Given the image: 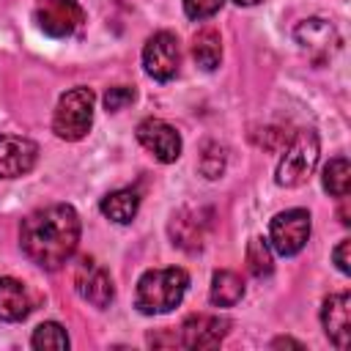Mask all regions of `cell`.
Returning a JSON list of instances; mask_svg holds the SVG:
<instances>
[{"instance_id":"cell-8","label":"cell","mask_w":351,"mask_h":351,"mask_svg":"<svg viewBox=\"0 0 351 351\" xmlns=\"http://www.w3.org/2000/svg\"><path fill=\"white\" fill-rule=\"evenodd\" d=\"M74 288H77L80 299L96 310H107L115 299V285H112L110 271L88 255L80 258V263L74 269Z\"/></svg>"},{"instance_id":"cell-3","label":"cell","mask_w":351,"mask_h":351,"mask_svg":"<svg viewBox=\"0 0 351 351\" xmlns=\"http://www.w3.org/2000/svg\"><path fill=\"white\" fill-rule=\"evenodd\" d=\"M93 104H96V96L90 88L80 85V88L66 90L55 104L52 132L66 143H77V140L88 137V132L93 126Z\"/></svg>"},{"instance_id":"cell-25","label":"cell","mask_w":351,"mask_h":351,"mask_svg":"<svg viewBox=\"0 0 351 351\" xmlns=\"http://www.w3.org/2000/svg\"><path fill=\"white\" fill-rule=\"evenodd\" d=\"M332 263L337 266L340 274H351V239H343L332 250Z\"/></svg>"},{"instance_id":"cell-5","label":"cell","mask_w":351,"mask_h":351,"mask_svg":"<svg viewBox=\"0 0 351 351\" xmlns=\"http://www.w3.org/2000/svg\"><path fill=\"white\" fill-rule=\"evenodd\" d=\"M310 228H313V219H310L307 208H285L271 217L266 241H269L271 252L291 258L304 250V244L310 239Z\"/></svg>"},{"instance_id":"cell-13","label":"cell","mask_w":351,"mask_h":351,"mask_svg":"<svg viewBox=\"0 0 351 351\" xmlns=\"http://www.w3.org/2000/svg\"><path fill=\"white\" fill-rule=\"evenodd\" d=\"M321 326L337 351L348 348L351 340V293H332L321 307Z\"/></svg>"},{"instance_id":"cell-23","label":"cell","mask_w":351,"mask_h":351,"mask_svg":"<svg viewBox=\"0 0 351 351\" xmlns=\"http://www.w3.org/2000/svg\"><path fill=\"white\" fill-rule=\"evenodd\" d=\"M181 5H184V14H186L189 19L203 22V19L214 16V14L225 5V0H181Z\"/></svg>"},{"instance_id":"cell-21","label":"cell","mask_w":351,"mask_h":351,"mask_svg":"<svg viewBox=\"0 0 351 351\" xmlns=\"http://www.w3.org/2000/svg\"><path fill=\"white\" fill-rule=\"evenodd\" d=\"M247 269L258 280H263L274 271V255H271V247H269L266 239H261V236L250 239V244H247Z\"/></svg>"},{"instance_id":"cell-6","label":"cell","mask_w":351,"mask_h":351,"mask_svg":"<svg viewBox=\"0 0 351 351\" xmlns=\"http://www.w3.org/2000/svg\"><path fill=\"white\" fill-rule=\"evenodd\" d=\"M38 30L49 38H71L85 25V11L77 0H38L33 8Z\"/></svg>"},{"instance_id":"cell-27","label":"cell","mask_w":351,"mask_h":351,"mask_svg":"<svg viewBox=\"0 0 351 351\" xmlns=\"http://www.w3.org/2000/svg\"><path fill=\"white\" fill-rule=\"evenodd\" d=\"M233 3H239V5H258V3H263V0H233Z\"/></svg>"},{"instance_id":"cell-19","label":"cell","mask_w":351,"mask_h":351,"mask_svg":"<svg viewBox=\"0 0 351 351\" xmlns=\"http://www.w3.org/2000/svg\"><path fill=\"white\" fill-rule=\"evenodd\" d=\"M170 236H173V244L189 250V252H197L203 247V230H200V222L186 219L184 211L173 214V222H170Z\"/></svg>"},{"instance_id":"cell-10","label":"cell","mask_w":351,"mask_h":351,"mask_svg":"<svg viewBox=\"0 0 351 351\" xmlns=\"http://www.w3.org/2000/svg\"><path fill=\"white\" fill-rule=\"evenodd\" d=\"M230 332V318L225 315H211V313H197V315H189L184 324H181V337L178 343L184 348H217L225 335Z\"/></svg>"},{"instance_id":"cell-26","label":"cell","mask_w":351,"mask_h":351,"mask_svg":"<svg viewBox=\"0 0 351 351\" xmlns=\"http://www.w3.org/2000/svg\"><path fill=\"white\" fill-rule=\"evenodd\" d=\"M277 346H293V348H304L299 340H291V337H277V340L271 343V348H277Z\"/></svg>"},{"instance_id":"cell-4","label":"cell","mask_w":351,"mask_h":351,"mask_svg":"<svg viewBox=\"0 0 351 351\" xmlns=\"http://www.w3.org/2000/svg\"><path fill=\"white\" fill-rule=\"evenodd\" d=\"M318 154H321V140H318V134H315L313 129H302V132L291 140V145L285 148L282 159L277 162V170H274L277 186H285V189L302 186V184L313 176V170H315V165H318Z\"/></svg>"},{"instance_id":"cell-1","label":"cell","mask_w":351,"mask_h":351,"mask_svg":"<svg viewBox=\"0 0 351 351\" xmlns=\"http://www.w3.org/2000/svg\"><path fill=\"white\" fill-rule=\"evenodd\" d=\"M82 222L74 206L52 203L30 211L19 225V247L30 263L44 271L63 269L77 252Z\"/></svg>"},{"instance_id":"cell-20","label":"cell","mask_w":351,"mask_h":351,"mask_svg":"<svg viewBox=\"0 0 351 351\" xmlns=\"http://www.w3.org/2000/svg\"><path fill=\"white\" fill-rule=\"evenodd\" d=\"M30 346L36 351H66L69 348V335L58 321H44L33 329Z\"/></svg>"},{"instance_id":"cell-16","label":"cell","mask_w":351,"mask_h":351,"mask_svg":"<svg viewBox=\"0 0 351 351\" xmlns=\"http://www.w3.org/2000/svg\"><path fill=\"white\" fill-rule=\"evenodd\" d=\"M244 296V280L241 274H236L233 269H217L211 274V288H208V299L214 307H233L239 304Z\"/></svg>"},{"instance_id":"cell-12","label":"cell","mask_w":351,"mask_h":351,"mask_svg":"<svg viewBox=\"0 0 351 351\" xmlns=\"http://www.w3.org/2000/svg\"><path fill=\"white\" fill-rule=\"evenodd\" d=\"M38 162V145L22 134H0V178H22Z\"/></svg>"},{"instance_id":"cell-17","label":"cell","mask_w":351,"mask_h":351,"mask_svg":"<svg viewBox=\"0 0 351 351\" xmlns=\"http://www.w3.org/2000/svg\"><path fill=\"white\" fill-rule=\"evenodd\" d=\"M192 58L203 71H214L222 60V38L214 27H203L192 38Z\"/></svg>"},{"instance_id":"cell-15","label":"cell","mask_w":351,"mask_h":351,"mask_svg":"<svg viewBox=\"0 0 351 351\" xmlns=\"http://www.w3.org/2000/svg\"><path fill=\"white\" fill-rule=\"evenodd\" d=\"M99 211L115 225H129L140 211V192L137 189H115L101 197Z\"/></svg>"},{"instance_id":"cell-11","label":"cell","mask_w":351,"mask_h":351,"mask_svg":"<svg viewBox=\"0 0 351 351\" xmlns=\"http://www.w3.org/2000/svg\"><path fill=\"white\" fill-rule=\"evenodd\" d=\"M293 38L296 44L313 58V60H324L329 58L337 47H340V36H337V27L321 16H310V19H302L296 27H293Z\"/></svg>"},{"instance_id":"cell-14","label":"cell","mask_w":351,"mask_h":351,"mask_svg":"<svg viewBox=\"0 0 351 351\" xmlns=\"http://www.w3.org/2000/svg\"><path fill=\"white\" fill-rule=\"evenodd\" d=\"M30 310H33V299L27 285L16 277H0V321L5 324L25 321Z\"/></svg>"},{"instance_id":"cell-7","label":"cell","mask_w":351,"mask_h":351,"mask_svg":"<svg viewBox=\"0 0 351 351\" xmlns=\"http://www.w3.org/2000/svg\"><path fill=\"white\" fill-rule=\"evenodd\" d=\"M181 66V47L178 36L170 30L154 33L143 47V69L156 82H170Z\"/></svg>"},{"instance_id":"cell-22","label":"cell","mask_w":351,"mask_h":351,"mask_svg":"<svg viewBox=\"0 0 351 351\" xmlns=\"http://www.w3.org/2000/svg\"><path fill=\"white\" fill-rule=\"evenodd\" d=\"M225 165H228L225 148H222L219 143H206V148H203V154H200V162H197L200 173H203L208 181H217V178L225 173Z\"/></svg>"},{"instance_id":"cell-9","label":"cell","mask_w":351,"mask_h":351,"mask_svg":"<svg viewBox=\"0 0 351 351\" xmlns=\"http://www.w3.org/2000/svg\"><path fill=\"white\" fill-rule=\"evenodd\" d=\"M134 134H137V143L162 165H173L181 156V148H184L181 134L176 126H170L162 118H143Z\"/></svg>"},{"instance_id":"cell-24","label":"cell","mask_w":351,"mask_h":351,"mask_svg":"<svg viewBox=\"0 0 351 351\" xmlns=\"http://www.w3.org/2000/svg\"><path fill=\"white\" fill-rule=\"evenodd\" d=\"M134 99H137V90H134V88H129V85H115V88H110V90L104 93V110H107V112H118V110L129 107Z\"/></svg>"},{"instance_id":"cell-18","label":"cell","mask_w":351,"mask_h":351,"mask_svg":"<svg viewBox=\"0 0 351 351\" xmlns=\"http://www.w3.org/2000/svg\"><path fill=\"white\" fill-rule=\"evenodd\" d=\"M321 186L332 197H348V189H351V165H348L346 156H332L324 165Z\"/></svg>"},{"instance_id":"cell-2","label":"cell","mask_w":351,"mask_h":351,"mask_svg":"<svg viewBox=\"0 0 351 351\" xmlns=\"http://www.w3.org/2000/svg\"><path fill=\"white\" fill-rule=\"evenodd\" d=\"M189 288V274L181 266L148 269L140 274L134 288V307L143 315H165L176 310Z\"/></svg>"}]
</instances>
